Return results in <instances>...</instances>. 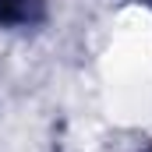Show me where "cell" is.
I'll use <instances>...</instances> for the list:
<instances>
[{"instance_id":"cell-1","label":"cell","mask_w":152,"mask_h":152,"mask_svg":"<svg viewBox=\"0 0 152 152\" xmlns=\"http://www.w3.org/2000/svg\"><path fill=\"white\" fill-rule=\"evenodd\" d=\"M42 11V0H0V25H28Z\"/></svg>"}]
</instances>
